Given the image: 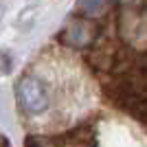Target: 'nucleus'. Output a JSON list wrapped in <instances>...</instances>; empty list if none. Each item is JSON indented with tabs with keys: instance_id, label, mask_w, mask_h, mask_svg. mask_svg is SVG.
Here are the masks:
<instances>
[{
	"instance_id": "f257e3e1",
	"label": "nucleus",
	"mask_w": 147,
	"mask_h": 147,
	"mask_svg": "<svg viewBox=\"0 0 147 147\" xmlns=\"http://www.w3.org/2000/svg\"><path fill=\"white\" fill-rule=\"evenodd\" d=\"M16 94H18L20 108L29 114H42L49 108V86L42 77L37 75H24L16 86Z\"/></svg>"
}]
</instances>
